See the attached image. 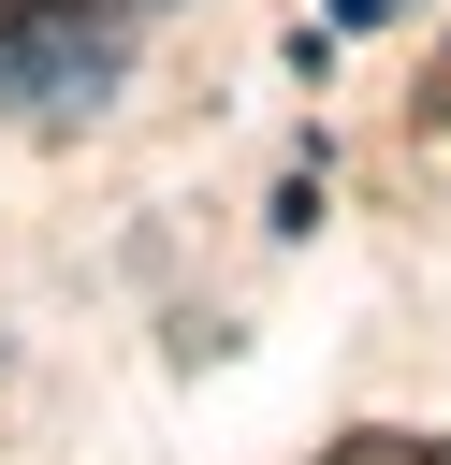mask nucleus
I'll use <instances>...</instances> for the list:
<instances>
[{"mask_svg": "<svg viewBox=\"0 0 451 465\" xmlns=\"http://www.w3.org/2000/svg\"><path fill=\"white\" fill-rule=\"evenodd\" d=\"M320 465H451V436H407V421H364V436H335Z\"/></svg>", "mask_w": 451, "mask_h": 465, "instance_id": "1", "label": "nucleus"}, {"mask_svg": "<svg viewBox=\"0 0 451 465\" xmlns=\"http://www.w3.org/2000/svg\"><path fill=\"white\" fill-rule=\"evenodd\" d=\"M422 131H451V44H436V73H422Z\"/></svg>", "mask_w": 451, "mask_h": 465, "instance_id": "2", "label": "nucleus"}]
</instances>
